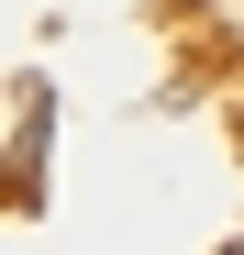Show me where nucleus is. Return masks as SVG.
Wrapping results in <instances>:
<instances>
[{
    "instance_id": "nucleus-1",
    "label": "nucleus",
    "mask_w": 244,
    "mask_h": 255,
    "mask_svg": "<svg viewBox=\"0 0 244 255\" xmlns=\"http://www.w3.org/2000/svg\"><path fill=\"white\" fill-rule=\"evenodd\" d=\"M33 155H45V78H11V189H33Z\"/></svg>"
}]
</instances>
